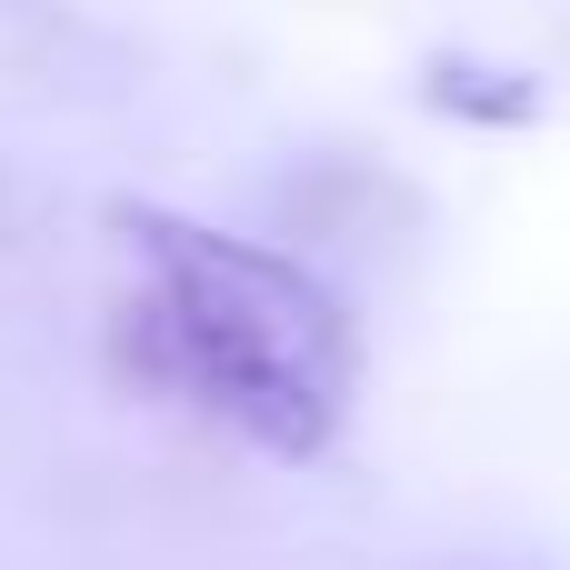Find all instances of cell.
I'll list each match as a JSON object with an SVG mask.
<instances>
[{"mask_svg": "<svg viewBox=\"0 0 570 570\" xmlns=\"http://www.w3.org/2000/svg\"><path fill=\"white\" fill-rule=\"evenodd\" d=\"M130 301H120V371L150 401L230 431L261 461L311 471L361 401V321L351 301L271 240H240L200 210L120 200Z\"/></svg>", "mask_w": 570, "mask_h": 570, "instance_id": "1", "label": "cell"}]
</instances>
